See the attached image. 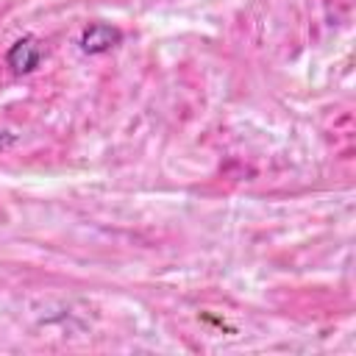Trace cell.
<instances>
[{"label":"cell","instance_id":"6da1fadb","mask_svg":"<svg viewBox=\"0 0 356 356\" xmlns=\"http://www.w3.org/2000/svg\"><path fill=\"white\" fill-rule=\"evenodd\" d=\"M39 61H42V42L36 39V36H22V39H17L11 47H8V53H6V64L11 67V72L14 75H28V72H33L36 67H39Z\"/></svg>","mask_w":356,"mask_h":356},{"label":"cell","instance_id":"7a4b0ae2","mask_svg":"<svg viewBox=\"0 0 356 356\" xmlns=\"http://www.w3.org/2000/svg\"><path fill=\"white\" fill-rule=\"evenodd\" d=\"M122 42V31L108 25V22H89L83 31H81V50L89 53V56H97V53H108L111 47H117Z\"/></svg>","mask_w":356,"mask_h":356}]
</instances>
